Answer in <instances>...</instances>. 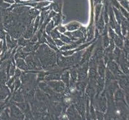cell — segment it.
Here are the masks:
<instances>
[{
  "instance_id": "cell-41",
  "label": "cell",
  "mask_w": 129,
  "mask_h": 120,
  "mask_svg": "<svg viewBox=\"0 0 129 120\" xmlns=\"http://www.w3.org/2000/svg\"><path fill=\"white\" fill-rule=\"evenodd\" d=\"M3 4V0H0V5Z\"/></svg>"
},
{
  "instance_id": "cell-15",
  "label": "cell",
  "mask_w": 129,
  "mask_h": 120,
  "mask_svg": "<svg viewBox=\"0 0 129 120\" xmlns=\"http://www.w3.org/2000/svg\"><path fill=\"white\" fill-rule=\"evenodd\" d=\"M70 86L71 88L75 86L77 81V70L75 68H73L70 70ZM69 86V87H70Z\"/></svg>"
},
{
  "instance_id": "cell-24",
  "label": "cell",
  "mask_w": 129,
  "mask_h": 120,
  "mask_svg": "<svg viewBox=\"0 0 129 120\" xmlns=\"http://www.w3.org/2000/svg\"><path fill=\"white\" fill-rule=\"evenodd\" d=\"M80 27H81V25L78 22H72V23H70L66 25V28L69 31H73L77 30Z\"/></svg>"
},
{
  "instance_id": "cell-27",
  "label": "cell",
  "mask_w": 129,
  "mask_h": 120,
  "mask_svg": "<svg viewBox=\"0 0 129 120\" xmlns=\"http://www.w3.org/2000/svg\"><path fill=\"white\" fill-rule=\"evenodd\" d=\"M55 26V23H54L53 21H51L50 22H49L47 24V26H46V33H47L48 35H50V33L51 32V31L53 30Z\"/></svg>"
},
{
  "instance_id": "cell-14",
  "label": "cell",
  "mask_w": 129,
  "mask_h": 120,
  "mask_svg": "<svg viewBox=\"0 0 129 120\" xmlns=\"http://www.w3.org/2000/svg\"><path fill=\"white\" fill-rule=\"evenodd\" d=\"M34 23H31L27 27L25 31L22 34V36L26 39L30 40L34 35Z\"/></svg>"
},
{
  "instance_id": "cell-12",
  "label": "cell",
  "mask_w": 129,
  "mask_h": 120,
  "mask_svg": "<svg viewBox=\"0 0 129 120\" xmlns=\"http://www.w3.org/2000/svg\"><path fill=\"white\" fill-rule=\"evenodd\" d=\"M10 101H11V102H16V103H20V102L24 101V95H23L21 89L14 92V95H13V96H12Z\"/></svg>"
},
{
  "instance_id": "cell-18",
  "label": "cell",
  "mask_w": 129,
  "mask_h": 120,
  "mask_svg": "<svg viewBox=\"0 0 129 120\" xmlns=\"http://www.w3.org/2000/svg\"><path fill=\"white\" fill-rule=\"evenodd\" d=\"M15 60H16L15 61L16 66L18 67V68H19L21 70H23V71H27L28 70L27 65V64H26L25 61L23 60V58H16V59Z\"/></svg>"
},
{
  "instance_id": "cell-21",
  "label": "cell",
  "mask_w": 129,
  "mask_h": 120,
  "mask_svg": "<svg viewBox=\"0 0 129 120\" xmlns=\"http://www.w3.org/2000/svg\"><path fill=\"white\" fill-rule=\"evenodd\" d=\"M60 79L65 84L66 86L69 88L70 86V71H65L64 72L62 73L60 77Z\"/></svg>"
},
{
  "instance_id": "cell-43",
  "label": "cell",
  "mask_w": 129,
  "mask_h": 120,
  "mask_svg": "<svg viewBox=\"0 0 129 120\" xmlns=\"http://www.w3.org/2000/svg\"><path fill=\"white\" fill-rule=\"evenodd\" d=\"M2 101H0V104H1V103H2Z\"/></svg>"
},
{
  "instance_id": "cell-11",
  "label": "cell",
  "mask_w": 129,
  "mask_h": 120,
  "mask_svg": "<svg viewBox=\"0 0 129 120\" xmlns=\"http://www.w3.org/2000/svg\"><path fill=\"white\" fill-rule=\"evenodd\" d=\"M12 103L15 104L24 114H27V112H29V111H30V105H29V103L27 101H24L23 102H20V103H16L14 102H12Z\"/></svg>"
},
{
  "instance_id": "cell-7",
  "label": "cell",
  "mask_w": 129,
  "mask_h": 120,
  "mask_svg": "<svg viewBox=\"0 0 129 120\" xmlns=\"http://www.w3.org/2000/svg\"><path fill=\"white\" fill-rule=\"evenodd\" d=\"M67 116L70 119H82L81 115L79 114L77 110H76L74 105H71V106L68 108L67 112Z\"/></svg>"
},
{
  "instance_id": "cell-31",
  "label": "cell",
  "mask_w": 129,
  "mask_h": 120,
  "mask_svg": "<svg viewBox=\"0 0 129 120\" xmlns=\"http://www.w3.org/2000/svg\"><path fill=\"white\" fill-rule=\"evenodd\" d=\"M77 51H76V49H70V50H66V51H62L61 54H62L63 56H70V55H73L75 53H76Z\"/></svg>"
},
{
  "instance_id": "cell-37",
  "label": "cell",
  "mask_w": 129,
  "mask_h": 120,
  "mask_svg": "<svg viewBox=\"0 0 129 120\" xmlns=\"http://www.w3.org/2000/svg\"><path fill=\"white\" fill-rule=\"evenodd\" d=\"M55 18H54V22H55V25L56 26L60 23V18L59 16H56V17H54Z\"/></svg>"
},
{
  "instance_id": "cell-22",
  "label": "cell",
  "mask_w": 129,
  "mask_h": 120,
  "mask_svg": "<svg viewBox=\"0 0 129 120\" xmlns=\"http://www.w3.org/2000/svg\"><path fill=\"white\" fill-rule=\"evenodd\" d=\"M103 77H99L97 78V81H96V92H97V97L99 96V93L103 90Z\"/></svg>"
},
{
  "instance_id": "cell-44",
  "label": "cell",
  "mask_w": 129,
  "mask_h": 120,
  "mask_svg": "<svg viewBox=\"0 0 129 120\" xmlns=\"http://www.w3.org/2000/svg\"></svg>"
},
{
  "instance_id": "cell-3",
  "label": "cell",
  "mask_w": 129,
  "mask_h": 120,
  "mask_svg": "<svg viewBox=\"0 0 129 120\" xmlns=\"http://www.w3.org/2000/svg\"><path fill=\"white\" fill-rule=\"evenodd\" d=\"M24 59L27 65L28 70H41L43 69L38 56L33 53L27 55Z\"/></svg>"
},
{
  "instance_id": "cell-19",
  "label": "cell",
  "mask_w": 129,
  "mask_h": 120,
  "mask_svg": "<svg viewBox=\"0 0 129 120\" xmlns=\"http://www.w3.org/2000/svg\"><path fill=\"white\" fill-rule=\"evenodd\" d=\"M96 101V106L97 107V110H99L101 112H105V108H106V104H105V99L103 97H97V100Z\"/></svg>"
},
{
  "instance_id": "cell-9",
  "label": "cell",
  "mask_w": 129,
  "mask_h": 120,
  "mask_svg": "<svg viewBox=\"0 0 129 120\" xmlns=\"http://www.w3.org/2000/svg\"><path fill=\"white\" fill-rule=\"evenodd\" d=\"M94 46L95 44H93L92 46H91L90 47H88V48L86 50V51L83 52L81 60V61H80V63H79V64H80V65L82 64L83 63H86V62L89 61V60H90V57H91V53H92L93 49L94 48Z\"/></svg>"
},
{
  "instance_id": "cell-6",
  "label": "cell",
  "mask_w": 129,
  "mask_h": 120,
  "mask_svg": "<svg viewBox=\"0 0 129 120\" xmlns=\"http://www.w3.org/2000/svg\"><path fill=\"white\" fill-rule=\"evenodd\" d=\"M75 107L79 112V114L81 115L82 117H84V114L86 112L85 106H84V103L83 101L81 99V97H77L76 102L75 103Z\"/></svg>"
},
{
  "instance_id": "cell-29",
  "label": "cell",
  "mask_w": 129,
  "mask_h": 120,
  "mask_svg": "<svg viewBox=\"0 0 129 120\" xmlns=\"http://www.w3.org/2000/svg\"><path fill=\"white\" fill-rule=\"evenodd\" d=\"M60 40L62 42H64L66 44H71V43L73 42L74 41H73L71 38L69 37L66 36V35H60Z\"/></svg>"
},
{
  "instance_id": "cell-35",
  "label": "cell",
  "mask_w": 129,
  "mask_h": 120,
  "mask_svg": "<svg viewBox=\"0 0 129 120\" xmlns=\"http://www.w3.org/2000/svg\"><path fill=\"white\" fill-rule=\"evenodd\" d=\"M55 44H56V46H63L65 45V43H64V42H62L61 40L55 39Z\"/></svg>"
},
{
  "instance_id": "cell-40",
  "label": "cell",
  "mask_w": 129,
  "mask_h": 120,
  "mask_svg": "<svg viewBox=\"0 0 129 120\" xmlns=\"http://www.w3.org/2000/svg\"><path fill=\"white\" fill-rule=\"evenodd\" d=\"M7 2H9V3H12V0H5Z\"/></svg>"
},
{
  "instance_id": "cell-2",
  "label": "cell",
  "mask_w": 129,
  "mask_h": 120,
  "mask_svg": "<svg viewBox=\"0 0 129 120\" xmlns=\"http://www.w3.org/2000/svg\"><path fill=\"white\" fill-rule=\"evenodd\" d=\"M83 52L84 51H77L75 54L68 56H62L60 53L58 55L57 59H56V63H57L58 66L60 68H62L70 67V66H72L75 64H79L81 58H82Z\"/></svg>"
},
{
  "instance_id": "cell-16",
  "label": "cell",
  "mask_w": 129,
  "mask_h": 120,
  "mask_svg": "<svg viewBox=\"0 0 129 120\" xmlns=\"http://www.w3.org/2000/svg\"><path fill=\"white\" fill-rule=\"evenodd\" d=\"M5 42H6L8 49L12 50V49H14L16 46L18 40L16 39L12 38L9 33H7L6 37H5Z\"/></svg>"
},
{
  "instance_id": "cell-34",
  "label": "cell",
  "mask_w": 129,
  "mask_h": 120,
  "mask_svg": "<svg viewBox=\"0 0 129 120\" xmlns=\"http://www.w3.org/2000/svg\"><path fill=\"white\" fill-rule=\"evenodd\" d=\"M21 73H21V70H20L19 68L16 69V71H15V73H14V77L15 78H20V76H21Z\"/></svg>"
},
{
  "instance_id": "cell-26",
  "label": "cell",
  "mask_w": 129,
  "mask_h": 120,
  "mask_svg": "<svg viewBox=\"0 0 129 120\" xmlns=\"http://www.w3.org/2000/svg\"><path fill=\"white\" fill-rule=\"evenodd\" d=\"M30 42V40L26 39L24 37H20L18 38V42H17V44H18L19 46H22V47H25V46H27L29 43Z\"/></svg>"
},
{
  "instance_id": "cell-20",
  "label": "cell",
  "mask_w": 129,
  "mask_h": 120,
  "mask_svg": "<svg viewBox=\"0 0 129 120\" xmlns=\"http://www.w3.org/2000/svg\"><path fill=\"white\" fill-rule=\"evenodd\" d=\"M87 79L83 80V81H78L75 84V88L77 90L80 92H83L86 88L87 85H88V81Z\"/></svg>"
},
{
  "instance_id": "cell-1",
  "label": "cell",
  "mask_w": 129,
  "mask_h": 120,
  "mask_svg": "<svg viewBox=\"0 0 129 120\" xmlns=\"http://www.w3.org/2000/svg\"><path fill=\"white\" fill-rule=\"evenodd\" d=\"M36 55L41 63L42 68L48 71L55 72L58 70L56 63L57 56L55 51L52 49L48 45L42 44L37 50Z\"/></svg>"
},
{
  "instance_id": "cell-4",
  "label": "cell",
  "mask_w": 129,
  "mask_h": 120,
  "mask_svg": "<svg viewBox=\"0 0 129 120\" xmlns=\"http://www.w3.org/2000/svg\"><path fill=\"white\" fill-rule=\"evenodd\" d=\"M9 108L10 110L11 119H24L25 114L15 104L11 102Z\"/></svg>"
},
{
  "instance_id": "cell-8",
  "label": "cell",
  "mask_w": 129,
  "mask_h": 120,
  "mask_svg": "<svg viewBox=\"0 0 129 120\" xmlns=\"http://www.w3.org/2000/svg\"><path fill=\"white\" fill-rule=\"evenodd\" d=\"M11 92L9 87L4 84L0 87V101H4L11 96Z\"/></svg>"
},
{
  "instance_id": "cell-28",
  "label": "cell",
  "mask_w": 129,
  "mask_h": 120,
  "mask_svg": "<svg viewBox=\"0 0 129 120\" xmlns=\"http://www.w3.org/2000/svg\"><path fill=\"white\" fill-rule=\"evenodd\" d=\"M49 35H51V37L54 40L60 38V32L58 31L57 29H53Z\"/></svg>"
},
{
  "instance_id": "cell-5",
  "label": "cell",
  "mask_w": 129,
  "mask_h": 120,
  "mask_svg": "<svg viewBox=\"0 0 129 120\" xmlns=\"http://www.w3.org/2000/svg\"><path fill=\"white\" fill-rule=\"evenodd\" d=\"M46 83L51 88L53 91H55L56 93H59V94L64 92L66 88L65 84L60 80L46 81Z\"/></svg>"
},
{
  "instance_id": "cell-30",
  "label": "cell",
  "mask_w": 129,
  "mask_h": 120,
  "mask_svg": "<svg viewBox=\"0 0 129 120\" xmlns=\"http://www.w3.org/2000/svg\"><path fill=\"white\" fill-rule=\"evenodd\" d=\"M21 86V82L20 78H16L14 80V90L16 92Z\"/></svg>"
},
{
  "instance_id": "cell-33",
  "label": "cell",
  "mask_w": 129,
  "mask_h": 120,
  "mask_svg": "<svg viewBox=\"0 0 129 120\" xmlns=\"http://www.w3.org/2000/svg\"><path fill=\"white\" fill-rule=\"evenodd\" d=\"M6 32L5 31L4 29H0V40L3 41L5 40V37H6Z\"/></svg>"
},
{
  "instance_id": "cell-10",
  "label": "cell",
  "mask_w": 129,
  "mask_h": 120,
  "mask_svg": "<svg viewBox=\"0 0 129 120\" xmlns=\"http://www.w3.org/2000/svg\"><path fill=\"white\" fill-rule=\"evenodd\" d=\"M65 35L70 37L73 41H76L77 40L78 38H82L84 37V34L81 31L80 29L79 30L73 31L72 32H65Z\"/></svg>"
},
{
  "instance_id": "cell-25",
  "label": "cell",
  "mask_w": 129,
  "mask_h": 120,
  "mask_svg": "<svg viewBox=\"0 0 129 120\" xmlns=\"http://www.w3.org/2000/svg\"><path fill=\"white\" fill-rule=\"evenodd\" d=\"M11 119L9 108L6 107L0 113V119Z\"/></svg>"
},
{
  "instance_id": "cell-38",
  "label": "cell",
  "mask_w": 129,
  "mask_h": 120,
  "mask_svg": "<svg viewBox=\"0 0 129 120\" xmlns=\"http://www.w3.org/2000/svg\"><path fill=\"white\" fill-rule=\"evenodd\" d=\"M103 44H104V46H105V47H106V46H108V38H107V37H106V36L104 37V38H103Z\"/></svg>"
},
{
  "instance_id": "cell-32",
  "label": "cell",
  "mask_w": 129,
  "mask_h": 120,
  "mask_svg": "<svg viewBox=\"0 0 129 120\" xmlns=\"http://www.w3.org/2000/svg\"><path fill=\"white\" fill-rule=\"evenodd\" d=\"M40 26V17L38 16L37 18L35 20V23H34V33H36V31H37L38 28Z\"/></svg>"
},
{
  "instance_id": "cell-39",
  "label": "cell",
  "mask_w": 129,
  "mask_h": 120,
  "mask_svg": "<svg viewBox=\"0 0 129 120\" xmlns=\"http://www.w3.org/2000/svg\"><path fill=\"white\" fill-rule=\"evenodd\" d=\"M3 40H0V55H1V53L2 52V47H3Z\"/></svg>"
},
{
  "instance_id": "cell-13",
  "label": "cell",
  "mask_w": 129,
  "mask_h": 120,
  "mask_svg": "<svg viewBox=\"0 0 129 120\" xmlns=\"http://www.w3.org/2000/svg\"><path fill=\"white\" fill-rule=\"evenodd\" d=\"M35 96H36V99L39 101L46 103L49 100L47 94H45L42 90H40L39 88L35 90Z\"/></svg>"
},
{
  "instance_id": "cell-42",
  "label": "cell",
  "mask_w": 129,
  "mask_h": 120,
  "mask_svg": "<svg viewBox=\"0 0 129 120\" xmlns=\"http://www.w3.org/2000/svg\"><path fill=\"white\" fill-rule=\"evenodd\" d=\"M0 59H1V55H0Z\"/></svg>"
},
{
  "instance_id": "cell-36",
  "label": "cell",
  "mask_w": 129,
  "mask_h": 120,
  "mask_svg": "<svg viewBox=\"0 0 129 120\" xmlns=\"http://www.w3.org/2000/svg\"><path fill=\"white\" fill-rule=\"evenodd\" d=\"M57 29L61 33H64L66 32V28L64 26H59V27H58Z\"/></svg>"
},
{
  "instance_id": "cell-17",
  "label": "cell",
  "mask_w": 129,
  "mask_h": 120,
  "mask_svg": "<svg viewBox=\"0 0 129 120\" xmlns=\"http://www.w3.org/2000/svg\"><path fill=\"white\" fill-rule=\"evenodd\" d=\"M62 73L60 72H52L50 74L47 75L46 76L44 77V79L46 81H56V80H60V77Z\"/></svg>"
},
{
  "instance_id": "cell-23",
  "label": "cell",
  "mask_w": 129,
  "mask_h": 120,
  "mask_svg": "<svg viewBox=\"0 0 129 120\" xmlns=\"http://www.w3.org/2000/svg\"><path fill=\"white\" fill-rule=\"evenodd\" d=\"M97 73L101 77H103L105 75V66L103 61L101 59L99 60L97 63Z\"/></svg>"
}]
</instances>
